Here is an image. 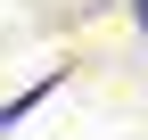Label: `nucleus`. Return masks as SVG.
<instances>
[{
  "mask_svg": "<svg viewBox=\"0 0 148 140\" xmlns=\"http://www.w3.org/2000/svg\"><path fill=\"white\" fill-rule=\"evenodd\" d=\"M140 33H148V0H140Z\"/></svg>",
  "mask_w": 148,
  "mask_h": 140,
  "instance_id": "obj_1",
  "label": "nucleus"
}]
</instances>
